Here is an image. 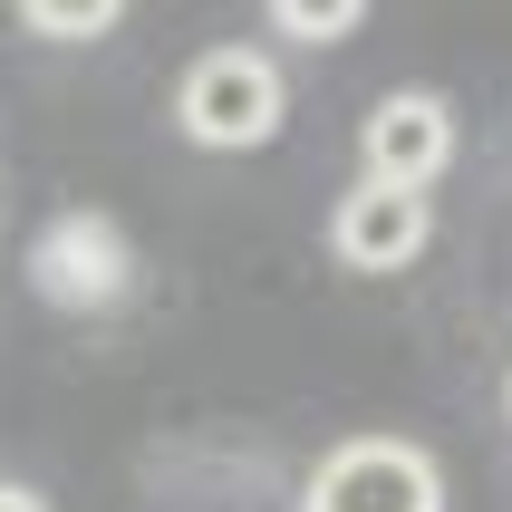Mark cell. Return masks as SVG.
I'll use <instances>...</instances> for the list:
<instances>
[{"mask_svg":"<svg viewBox=\"0 0 512 512\" xmlns=\"http://www.w3.org/2000/svg\"><path fill=\"white\" fill-rule=\"evenodd\" d=\"M503 406H512V387H503Z\"/></svg>","mask_w":512,"mask_h":512,"instance_id":"9c48e42d","label":"cell"},{"mask_svg":"<svg viewBox=\"0 0 512 512\" xmlns=\"http://www.w3.org/2000/svg\"><path fill=\"white\" fill-rule=\"evenodd\" d=\"M0 512H49V503H39L29 484H0Z\"/></svg>","mask_w":512,"mask_h":512,"instance_id":"ba28073f","label":"cell"},{"mask_svg":"<svg viewBox=\"0 0 512 512\" xmlns=\"http://www.w3.org/2000/svg\"><path fill=\"white\" fill-rule=\"evenodd\" d=\"M281 116H290V97H281V68L261 49H203L194 68H184V87H174V126L194 145H213V155H242V145H271L281 136Z\"/></svg>","mask_w":512,"mask_h":512,"instance_id":"6da1fadb","label":"cell"},{"mask_svg":"<svg viewBox=\"0 0 512 512\" xmlns=\"http://www.w3.org/2000/svg\"><path fill=\"white\" fill-rule=\"evenodd\" d=\"M426 194H406V184H348L339 213H329V252L348 261V271H406V261L426 252Z\"/></svg>","mask_w":512,"mask_h":512,"instance_id":"5b68a950","label":"cell"},{"mask_svg":"<svg viewBox=\"0 0 512 512\" xmlns=\"http://www.w3.org/2000/svg\"><path fill=\"white\" fill-rule=\"evenodd\" d=\"M300 512H445V474L406 435H348L339 455H319Z\"/></svg>","mask_w":512,"mask_h":512,"instance_id":"7a4b0ae2","label":"cell"},{"mask_svg":"<svg viewBox=\"0 0 512 512\" xmlns=\"http://www.w3.org/2000/svg\"><path fill=\"white\" fill-rule=\"evenodd\" d=\"M29 281H39V300H58V310H107V300H126V281H136V252H126V232H116L107 213H58V223L29 242Z\"/></svg>","mask_w":512,"mask_h":512,"instance_id":"3957f363","label":"cell"},{"mask_svg":"<svg viewBox=\"0 0 512 512\" xmlns=\"http://www.w3.org/2000/svg\"><path fill=\"white\" fill-rule=\"evenodd\" d=\"M126 20V10H116V0H20V29H39V39H107V29Z\"/></svg>","mask_w":512,"mask_h":512,"instance_id":"52a82bcc","label":"cell"},{"mask_svg":"<svg viewBox=\"0 0 512 512\" xmlns=\"http://www.w3.org/2000/svg\"><path fill=\"white\" fill-rule=\"evenodd\" d=\"M271 29L329 49V39H348V29H368V0H271Z\"/></svg>","mask_w":512,"mask_h":512,"instance_id":"8992f818","label":"cell"},{"mask_svg":"<svg viewBox=\"0 0 512 512\" xmlns=\"http://www.w3.org/2000/svg\"><path fill=\"white\" fill-rule=\"evenodd\" d=\"M358 155H368V184H406L426 194L435 174L455 165V107L435 87H387L358 126Z\"/></svg>","mask_w":512,"mask_h":512,"instance_id":"277c9868","label":"cell"}]
</instances>
